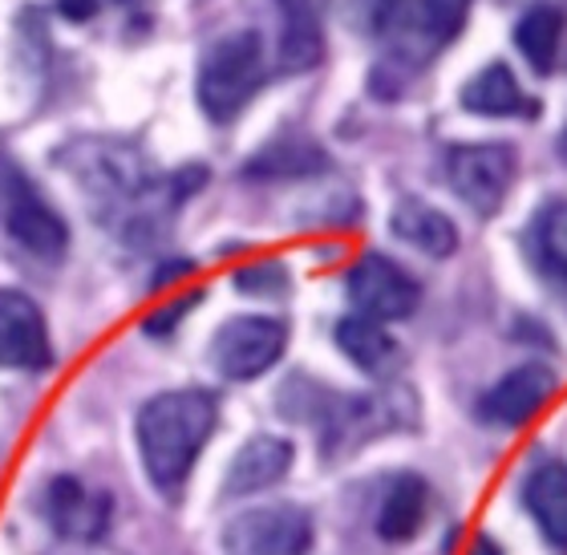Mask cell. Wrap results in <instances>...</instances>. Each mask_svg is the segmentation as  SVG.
Masks as SVG:
<instances>
[{"label": "cell", "mask_w": 567, "mask_h": 555, "mask_svg": "<svg viewBox=\"0 0 567 555\" xmlns=\"http://www.w3.org/2000/svg\"><path fill=\"white\" fill-rule=\"evenodd\" d=\"M219 405L207 390H171L158 393L138 410L134 434H138L142 466L163 495H175L187 483L190 466L203 454L207 438L215 434Z\"/></svg>", "instance_id": "obj_1"}, {"label": "cell", "mask_w": 567, "mask_h": 555, "mask_svg": "<svg viewBox=\"0 0 567 555\" xmlns=\"http://www.w3.org/2000/svg\"><path fill=\"white\" fill-rule=\"evenodd\" d=\"M264 85V41L256 29L215 41L199 70V106L212 122H231Z\"/></svg>", "instance_id": "obj_2"}, {"label": "cell", "mask_w": 567, "mask_h": 555, "mask_svg": "<svg viewBox=\"0 0 567 555\" xmlns=\"http://www.w3.org/2000/svg\"><path fill=\"white\" fill-rule=\"evenodd\" d=\"M317 539L312 515L296 503H264L227 523V555H308Z\"/></svg>", "instance_id": "obj_3"}, {"label": "cell", "mask_w": 567, "mask_h": 555, "mask_svg": "<svg viewBox=\"0 0 567 555\" xmlns=\"http://www.w3.org/2000/svg\"><path fill=\"white\" fill-rule=\"evenodd\" d=\"M515 146L507 142H471V146H454L446 158L450 187L458 191V199L474 215H495L511 195L515 183Z\"/></svg>", "instance_id": "obj_4"}, {"label": "cell", "mask_w": 567, "mask_h": 555, "mask_svg": "<svg viewBox=\"0 0 567 555\" xmlns=\"http://www.w3.org/2000/svg\"><path fill=\"white\" fill-rule=\"evenodd\" d=\"M288 345V325L276 317H231L215 332L212 361L215 369L231 381H251L268 373L284 357Z\"/></svg>", "instance_id": "obj_5"}, {"label": "cell", "mask_w": 567, "mask_h": 555, "mask_svg": "<svg viewBox=\"0 0 567 555\" xmlns=\"http://www.w3.org/2000/svg\"><path fill=\"white\" fill-rule=\"evenodd\" d=\"M349 300L357 305V312L369 320H405L422 300V288L402 264L369 251L349 268Z\"/></svg>", "instance_id": "obj_6"}, {"label": "cell", "mask_w": 567, "mask_h": 555, "mask_svg": "<svg viewBox=\"0 0 567 555\" xmlns=\"http://www.w3.org/2000/svg\"><path fill=\"white\" fill-rule=\"evenodd\" d=\"M4 224H9L12 239L29 248L33 256L58 260L61 251L70 248V227L53 207H49L21 171H4Z\"/></svg>", "instance_id": "obj_7"}, {"label": "cell", "mask_w": 567, "mask_h": 555, "mask_svg": "<svg viewBox=\"0 0 567 555\" xmlns=\"http://www.w3.org/2000/svg\"><path fill=\"white\" fill-rule=\"evenodd\" d=\"M410 422H414V393L405 390L373 393V398H344L329 414V450H353L369 438L402 430Z\"/></svg>", "instance_id": "obj_8"}, {"label": "cell", "mask_w": 567, "mask_h": 555, "mask_svg": "<svg viewBox=\"0 0 567 555\" xmlns=\"http://www.w3.org/2000/svg\"><path fill=\"white\" fill-rule=\"evenodd\" d=\"M559 378L551 373L547 366L539 361H527V366L511 369L507 378H498L491 390L483 393V402H478V414L483 422L491 425H527L547 402H551V393H556Z\"/></svg>", "instance_id": "obj_9"}, {"label": "cell", "mask_w": 567, "mask_h": 555, "mask_svg": "<svg viewBox=\"0 0 567 555\" xmlns=\"http://www.w3.org/2000/svg\"><path fill=\"white\" fill-rule=\"evenodd\" d=\"M49 332L41 308L24 292H0V369H41L49 366Z\"/></svg>", "instance_id": "obj_10"}, {"label": "cell", "mask_w": 567, "mask_h": 555, "mask_svg": "<svg viewBox=\"0 0 567 555\" xmlns=\"http://www.w3.org/2000/svg\"><path fill=\"white\" fill-rule=\"evenodd\" d=\"M292 471V442L276 434H260L244 442L239 454L231 459V471L224 479V491L231 499L239 495H256V491H268Z\"/></svg>", "instance_id": "obj_11"}, {"label": "cell", "mask_w": 567, "mask_h": 555, "mask_svg": "<svg viewBox=\"0 0 567 555\" xmlns=\"http://www.w3.org/2000/svg\"><path fill=\"white\" fill-rule=\"evenodd\" d=\"M49 520L70 539H97V535H106L110 499L102 491H85L78 479H53V486H49Z\"/></svg>", "instance_id": "obj_12"}, {"label": "cell", "mask_w": 567, "mask_h": 555, "mask_svg": "<svg viewBox=\"0 0 567 555\" xmlns=\"http://www.w3.org/2000/svg\"><path fill=\"white\" fill-rule=\"evenodd\" d=\"M523 503L547 544L556 552H567V462L535 466L523 483Z\"/></svg>", "instance_id": "obj_13"}, {"label": "cell", "mask_w": 567, "mask_h": 555, "mask_svg": "<svg viewBox=\"0 0 567 555\" xmlns=\"http://www.w3.org/2000/svg\"><path fill=\"white\" fill-rule=\"evenodd\" d=\"M337 349H341L349 361H353L361 373L369 378H390L393 369L402 366V345L393 341L381 320L369 317H344L337 325Z\"/></svg>", "instance_id": "obj_14"}, {"label": "cell", "mask_w": 567, "mask_h": 555, "mask_svg": "<svg viewBox=\"0 0 567 555\" xmlns=\"http://www.w3.org/2000/svg\"><path fill=\"white\" fill-rule=\"evenodd\" d=\"M425 515H430V486L417 474H398L381 499L378 511V535L385 544H405L422 532Z\"/></svg>", "instance_id": "obj_15"}, {"label": "cell", "mask_w": 567, "mask_h": 555, "mask_svg": "<svg viewBox=\"0 0 567 555\" xmlns=\"http://www.w3.org/2000/svg\"><path fill=\"white\" fill-rule=\"evenodd\" d=\"M393 236L405 239L410 248L425 251V256H434V260H446L458 248V227H454V219L422 199L398 203V212H393Z\"/></svg>", "instance_id": "obj_16"}, {"label": "cell", "mask_w": 567, "mask_h": 555, "mask_svg": "<svg viewBox=\"0 0 567 555\" xmlns=\"http://www.w3.org/2000/svg\"><path fill=\"white\" fill-rule=\"evenodd\" d=\"M462 106L483 119H511V114H535V106L523 97L519 78L511 73L507 61H491L474 82L462 90Z\"/></svg>", "instance_id": "obj_17"}, {"label": "cell", "mask_w": 567, "mask_h": 555, "mask_svg": "<svg viewBox=\"0 0 567 555\" xmlns=\"http://www.w3.org/2000/svg\"><path fill=\"white\" fill-rule=\"evenodd\" d=\"M564 33H567L564 12L551 9V4H535L515 24V45H519L523 58L532 61L535 73H551L559 61V49H564Z\"/></svg>", "instance_id": "obj_18"}, {"label": "cell", "mask_w": 567, "mask_h": 555, "mask_svg": "<svg viewBox=\"0 0 567 555\" xmlns=\"http://www.w3.org/2000/svg\"><path fill=\"white\" fill-rule=\"evenodd\" d=\"M324 171V151L308 138H280L248 163L251 178H300Z\"/></svg>", "instance_id": "obj_19"}, {"label": "cell", "mask_w": 567, "mask_h": 555, "mask_svg": "<svg viewBox=\"0 0 567 555\" xmlns=\"http://www.w3.org/2000/svg\"><path fill=\"white\" fill-rule=\"evenodd\" d=\"M324 58V29L320 21H284L280 33V65L288 73H305Z\"/></svg>", "instance_id": "obj_20"}, {"label": "cell", "mask_w": 567, "mask_h": 555, "mask_svg": "<svg viewBox=\"0 0 567 555\" xmlns=\"http://www.w3.org/2000/svg\"><path fill=\"white\" fill-rule=\"evenodd\" d=\"M471 4L474 0H422V9H417V33L425 37V49L450 45L458 37L462 24H466Z\"/></svg>", "instance_id": "obj_21"}, {"label": "cell", "mask_w": 567, "mask_h": 555, "mask_svg": "<svg viewBox=\"0 0 567 555\" xmlns=\"http://www.w3.org/2000/svg\"><path fill=\"white\" fill-rule=\"evenodd\" d=\"M535 236H539V256H544V264L567 284V203H551V207L539 215Z\"/></svg>", "instance_id": "obj_22"}, {"label": "cell", "mask_w": 567, "mask_h": 555, "mask_svg": "<svg viewBox=\"0 0 567 555\" xmlns=\"http://www.w3.org/2000/svg\"><path fill=\"white\" fill-rule=\"evenodd\" d=\"M239 292H251V296H276L288 288V273H284L280 264H256V268H244L236 273Z\"/></svg>", "instance_id": "obj_23"}, {"label": "cell", "mask_w": 567, "mask_h": 555, "mask_svg": "<svg viewBox=\"0 0 567 555\" xmlns=\"http://www.w3.org/2000/svg\"><path fill=\"white\" fill-rule=\"evenodd\" d=\"M203 300V292H187V296H178L175 305L171 308H158V312H154V317H146V325H142V329L151 332V337H163V332H171L178 325V317H187L190 308L199 305Z\"/></svg>", "instance_id": "obj_24"}, {"label": "cell", "mask_w": 567, "mask_h": 555, "mask_svg": "<svg viewBox=\"0 0 567 555\" xmlns=\"http://www.w3.org/2000/svg\"><path fill=\"white\" fill-rule=\"evenodd\" d=\"M405 0H369V33H385L398 12H402Z\"/></svg>", "instance_id": "obj_25"}, {"label": "cell", "mask_w": 567, "mask_h": 555, "mask_svg": "<svg viewBox=\"0 0 567 555\" xmlns=\"http://www.w3.org/2000/svg\"><path fill=\"white\" fill-rule=\"evenodd\" d=\"M284 12V21H320L329 0H276Z\"/></svg>", "instance_id": "obj_26"}, {"label": "cell", "mask_w": 567, "mask_h": 555, "mask_svg": "<svg viewBox=\"0 0 567 555\" xmlns=\"http://www.w3.org/2000/svg\"><path fill=\"white\" fill-rule=\"evenodd\" d=\"M61 17H70V21H90L97 12V0H58Z\"/></svg>", "instance_id": "obj_27"}, {"label": "cell", "mask_w": 567, "mask_h": 555, "mask_svg": "<svg viewBox=\"0 0 567 555\" xmlns=\"http://www.w3.org/2000/svg\"><path fill=\"white\" fill-rule=\"evenodd\" d=\"M190 273V264L187 260H178V264H171V268H163V273L154 276V284H171L175 276H187Z\"/></svg>", "instance_id": "obj_28"}, {"label": "cell", "mask_w": 567, "mask_h": 555, "mask_svg": "<svg viewBox=\"0 0 567 555\" xmlns=\"http://www.w3.org/2000/svg\"><path fill=\"white\" fill-rule=\"evenodd\" d=\"M471 555H503V552H498L495 539H486V535H478V539H474V552H471Z\"/></svg>", "instance_id": "obj_29"}, {"label": "cell", "mask_w": 567, "mask_h": 555, "mask_svg": "<svg viewBox=\"0 0 567 555\" xmlns=\"http://www.w3.org/2000/svg\"><path fill=\"white\" fill-rule=\"evenodd\" d=\"M559 158L567 163V126H564V134H559Z\"/></svg>", "instance_id": "obj_30"}]
</instances>
